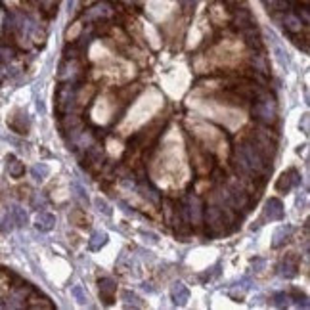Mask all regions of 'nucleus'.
Masks as SVG:
<instances>
[{
  "instance_id": "1",
  "label": "nucleus",
  "mask_w": 310,
  "mask_h": 310,
  "mask_svg": "<svg viewBox=\"0 0 310 310\" xmlns=\"http://www.w3.org/2000/svg\"><path fill=\"white\" fill-rule=\"evenodd\" d=\"M234 165H236L238 172L243 174V176L264 174L268 171V167H270L268 157L262 154L253 142H245V144H241V146L236 148Z\"/></svg>"
},
{
  "instance_id": "2",
  "label": "nucleus",
  "mask_w": 310,
  "mask_h": 310,
  "mask_svg": "<svg viewBox=\"0 0 310 310\" xmlns=\"http://www.w3.org/2000/svg\"><path fill=\"white\" fill-rule=\"evenodd\" d=\"M253 115L258 123L262 124H272L276 121V115H278V105H276V100L274 96L270 94H262L255 100V105H253Z\"/></svg>"
},
{
  "instance_id": "3",
  "label": "nucleus",
  "mask_w": 310,
  "mask_h": 310,
  "mask_svg": "<svg viewBox=\"0 0 310 310\" xmlns=\"http://www.w3.org/2000/svg\"><path fill=\"white\" fill-rule=\"evenodd\" d=\"M301 184V174H299V171L297 169H287L285 172H281V176L278 178V182H276V189L281 191V193H287V191H291L293 188H297Z\"/></svg>"
},
{
  "instance_id": "4",
  "label": "nucleus",
  "mask_w": 310,
  "mask_h": 310,
  "mask_svg": "<svg viewBox=\"0 0 310 310\" xmlns=\"http://www.w3.org/2000/svg\"><path fill=\"white\" fill-rule=\"evenodd\" d=\"M81 86H75V85H63L60 86V90H58V109L65 113V111H69L71 109V105H73V102H75V94L79 90Z\"/></svg>"
},
{
  "instance_id": "5",
  "label": "nucleus",
  "mask_w": 310,
  "mask_h": 310,
  "mask_svg": "<svg viewBox=\"0 0 310 310\" xmlns=\"http://www.w3.org/2000/svg\"><path fill=\"white\" fill-rule=\"evenodd\" d=\"M205 220L209 224V228L213 232H220L224 230V224L228 222L226 215H224V207H217V205H211L207 211H205Z\"/></svg>"
},
{
  "instance_id": "6",
  "label": "nucleus",
  "mask_w": 310,
  "mask_h": 310,
  "mask_svg": "<svg viewBox=\"0 0 310 310\" xmlns=\"http://www.w3.org/2000/svg\"><path fill=\"white\" fill-rule=\"evenodd\" d=\"M186 207H188V218L191 220V224H193V226L201 224V220H203V203H201V199L191 193V195L188 197Z\"/></svg>"
},
{
  "instance_id": "7",
  "label": "nucleus",
  "mask_w": 310,
  "mask_h": 310,
  "mask_svg": "<svg viewBox=\"0 0 310 310\" xmlns=\"http://www.w3.org/2000/svg\"><path fill=\"white\" fill-rule=\"evenodd\" d=\"M111 12L113 10H111V6L107 2H98V4H94L92 8L86 10L85 17H88V21H103V19H107L111 16Z\"/></svg>"
},
{
  "instance_id": "8",
  "label": "nucleus",
  "mask_w": 310,
  "mask_h": 310,
  "mask_svg": "<svg viewBox=\"0 0 310 310\" xmlns=\"http://www.w3.org/2000/svg\"><path fill=\"white\" fill-rule=\"evenodd\" d=\"M8 124H10L17 134H27V132H29V117H27V113L21 111V109H17V111L12 113V117L8 119Z\"/></svg>"
},
{
  "instance_id": "9",
  "label": "nucleus",
  "mask_w": 310,
  "mask_h": 310,
  "mask_svg": "<svg viewBox=\"0 0 310 310\" xmlns=\"http://www.w3.org/2000/svg\"><path fill=\"white\" fill-rule=\"evenodd\" d=\"M281 23H283V29L291 34H299L303 31L305 23L301 21V17L295 14V12H287V14H281Z\"/></svg>"
},
{
  "instance_id": "10",
  "label": "nucleus",
  "mask_w": 310,
  "mask_h": 310,
  "mask_svg": "<svg viewBox=\"0 0 310 310\" xmlns=\"http://www.w3.org/2000/svg\"><path fill=\"white\" fill-rule=\"evenodd\" d=\"M264 218L266 220H281L283 218V205L278 197H270L264 205Z\"/></svg>"
},
{
  "instance_id": "11",
  "label": "nucleus",
  "mask_w": 310,
  "mask_h": 310,
  "mask_svg": "<svg viewBox=\"0 0 310 310\" xmlns=\"http://www.w3.org/2000/svg\"><path fill=\"white\" fill-rule=\"evenodd\" d=\"M115 291H117V281L113 278H103L100 281V295H102V299H103L105 305L113 303Z\"/></svg>"
},
{
  "instance_id": "12",
  "label": "nucleus",
  "mask_w": 310,
  "mask_h": 310,
  "mask_svg": "<svg viewBox=\"0 0 310 310\" xmlns=\"http://www.w3.org/2000/svg\"><path fill=\"white\" fill-rule=\"evenodd\" d=\"M171 299H172V303L176 305V307H184L188 303V299H189V291H188V287L184 283H174L172 285V289H171Z\"/></svg>"
},
{
  "instance_id": "13",
  "label": "nucleus",
  "mask_w": 310,
  "mask_h": 310,
  "mask_svg": "<svg viewBox=\"0 0 310 310\" xmlns=\"http://www.w3.org/2000/svg\"><path fill=\"white\" fill-rule=\"evenodd\" d=\"M234 25H236L240 31H243V29L251 27V25H255L253 16H251V12H249L247 8H240V10L234 12Z\"/></svg>"
},
{
  "instance_id": "14",
  "label": "nucleus",
  "mask_w": 310,
  "mask_h": 310,
  "mask_svg": "<svg viewBox=\"0 0 310 310\" xmlns=\"http://www.w3.org/2000/svg\"><path fill=\"white\" fill-rule=\"evenodd\" d=\"M297 270H299L297 258H295V257H287V258H283V262H281V266H279V276L291 279L297 276Z\"/></svg>"
},
{
  "instance_id": "15",
  "label": "nucleus",
  "mask_w": 310,
  "mask_h": 310,
  "mask_svg": "<svg viewBox=\"0 0 310 310\" xmlns=\"http://www.w3.org/2000/svg\"><path fill=\"white\" fill-rule=\"evenodd\" d=\"M243 38H245V42H247L251 48H255V50H260V46H262V38H260V33L257 29V25H251L247 29H243Z\"/></svg>"
},
{
  "instance_id": "16",
  "label": "nucleus",
  "mask_w": 310,
  "mask_h": 310,
  "mask_svg": "<svg viewBox=\"0 0 310 310\" xmlns=\"http://www.w3.org/2000/svg\"><path fill=\"white\" fill-rule=\"evenodd\" d=\"M291 234H293V228L287 224V226H279L278 230L274 232V241H272V247H281L283 243H287L289 241V238H291Z\"/></svg>"
},
{
  "instance_id": "17",
  "label": "nucleus",
  "mask_w": 310,
  "mask_h": 310,
  "mask_svg": "<svg viewBox=\"0 0 310 310\" xmlns=\"http://www.w3.org/2000/svg\"><path fill=\"white\" fill-rule=\"evenodd\" d=\"M54 224H56V217H54L52 213L42 211V213L36 217V228H38L40 232H50V230L54 228Z\"/></svg>"
},
{
  "instance_id": "18",
  "label": "nucleus",
  "mask_w": 310,
  "mask_h": 310,
  "mask_svg": "<svg viewBox=\"0 0 310 310\" xmlns=\"http://www.w3.org/2000/svg\"><path fill=\"white\" fill-rule=\"evenodd\" d=\"M107 240H109V236H107L105 232H94L92 238L88 240V247L92 249V251H100V249L107 243Z\"/></svg>"
},
{
  "instance_id": "19",
  "label": "nucleus",
  "mask_w": 310,
  "mask_h": 310,
  "mask_svg": "<svg viewBox=\"0 0 310 310\" xmlns=\"http://www.w3.org/2000/svg\"><path fill=\"white\" fill-rule=\"evenodd\" d=\"M8 171H10V174L14 176V178H21L23 176V172H25V167H23V163H19L16 157H8Z\"/></svg>"
},
{
  "instance_id": "20",
  "label": "nucleus",
  "mask_w": 310,
  "mask_h": 310,
  "mask_svg": "<svg viewBox=\"0 0 310 310\" xmlns=\"http://www.w3.org/2000/svg\"><path fill=\"white\" fill-rule=\"evenodd\" d=\"M48 172H50V169H48L46 163H36L31 169V174L34 180H44V178L48 176Z\"/></svg>"
},
{
  "instance_id": "21",
  "label": "nucleus",
  "mask_w": 310,
  "mask_h": 310,
  "mask_svg": "<svg viewBox=\"0 0 310 310\" xmlns=\"http://www.w3.org/2000/svg\"><path fill=\"white\" fill-rule=\"evenodd\" d=\"M10 215L14 218V224H17V226H25L27 224V213L21 207H12Z\"/></svg>"
},
{
  "instance_id": "22",
  "label": "nucleus",
  "mask_w": 310,
  "mask_h": 310,
  "mask_svg": "<svg viewBox=\"0 0 310 310\" xmlns=\"http://www.w3.org/2000/svg\"><path fill=\"white\" fill-rule=\"evenodd\" d=\"M71 295L81 303V305H85L88 299H86V293H85V289H83V285H75L73 289H71Z\"/></svg>"
},
{
  "instance_id": "23",
  "label": "nucleus",
  "mask_w": 310,
  "mask_h": 310,
  "mask_svg": "<svg viewBox=\"0 0 310 310\" xmlns=\"http://www.w3.org/2000/svg\"><path fill=\"white\" fill-rule=\"evenodd\" d=\"M293 12L301 17V21L305 23V25H309V21H310V14H309V8L307 6H295L293 8Z\"/></svg>"
},
{
  "instance_id": "24",
  "label": "nucleus",
  "mask_w": 310,
  "mask_h": 310,
  "mask_svg": "<svg viewBox=\"0 0 310 310\" xmlns=\"http://www.w3.org/2000/svg\"><path fill=\"white\" fill-rule=\"evenodd\" d=\"M289 301H291V297H289L287 293H276V295H274V307H278V309L287 307Z\"/></svg>"
},
{
  "instance_id": "25",
  "label": "nucleus",
  "mask_w": 310,
  "mask_h": 310,
  "mask_svg": "<svg viewBox=\"0 0 310 310\" xmlns=\"http://www.w3.org/2000/svg\"><path fill=\"white\" fill-rule=\"evenodd\" d=\"M253 65H255V71H260L262 75L268 73V67H266V62L262 60V56H255L253 58Z\"/></svg>"
},
{
  "instance_id": "26",
  "label": "nucleus",
  "mask_w": 310,
  "mask_h": 310,
  "mask_svg": "<svg viewBox=\"0 0 310 310\" xmlns=\"http://www.w3.org/2000/svg\"><path fill=\"white\" fill-rule=\"evenodd\" d=\"M94 203H96V207H98V211H100V213H103V215L111 217V207H109V205H107V203H105L102 197H98Z\"/></svg>"
},
{
  "instance_id": "27",
  "label": "nucleus",
  "mask_w": 310,
  "mask_h": 310,
  "mask_svg": "<svg viewBox=\"0 0 310 310\" xmlns=\"http://www.w3.org/2000/svg\"><path fill=\"white\" fill-rule=\"evenodd\" d=\"M12 224H14V218H12V215H10V213H8V215H6V217L2 218V220H0V230H2V232H6V234H8V232H10V230H12V228H14V226H12Z\"/></svg>"
},
{
  "instance_id": "28",
  "label": "nucleus",
  "mask_w": 310,
  "mask_h": 310,
  "mask_svg": "<svg viewBox=\"0 0 310 310\" xmlns=\"http://www.w3.org/2000/svg\"><path fill=\"white\" fill-rule=\"evenodd\" d=\"M123 297H124V299H126V301H128V303H132V307H138V309H140V307H144V305L140 303V299H138L136 295H132L130 291H124V293H123Z\"/></svg>"
},
{
  "instance_id": "29",
  "label": "nucleus",
  "mask_w": 310,
  "mask_h": 310,
  "mask_svg": "<svg viewBox=\"0 0 310 310\" xmlns=\"http://www.w3.org/2000/svg\"><path fill=\"white\" fill-rule=\"evenodd\" d=\"M73 188H75V191H77V199H81L83 203H88V197H86V193H85V189L79 186L77 182L73 184Z\"/></svg>"
},
{
  "instance_id": "30",
  "label": "nucleus",
  "mask_w": 310,
  "mask_h": 310,
  "mask_svg": "<svg viewBox=\"0 0 310 310\" xmlns=\"http://www.w3.org/2000/svg\"><path fill=\"white\" fill-rule=\"evenodd\" d=\"M295 301H297V305L299 307H303V309H309V303H307V295H299V293H295Z\"/></svg>"
},
{
  "instance_id": "31",
  "label": "nucleus",
  "mask_w": 310,
  "mask_h": 310,
  "mask_svg": "<svg viewBox=\"0 0 310 310\" xmlns=\"http://www.w3.org/2000/svg\"><path fill=\"white\" fill-rule=\"evenodd\" d=\"M0 58H2V60H12V58H14V50L0 46Z\"/></svg>"
},
{
  "instance_id": "32",
  "label": "nucleus",
  "mask_w": 310,
  "mask_h": 310,
  "mask_svg": "<svg viewBox=\"0 0 310 310\" xmlns=\"http://www.w3.org/2000/svg\"><path fill=\"white\" fill-rule=\"evenodd\" d=\"M81 215H83L81 211H75L73 215H69V218H71V220H77V222H79V226H88V224H86V220H83V218H81Z\"/></svg>"
},
{
  "instance_id": "33",
  "label": "nucleus",
  "mask_w": 310,
  "mask_h": 310,
  "mask_svg": "<svg viewBox=\"0 0 310 310\" xmlns=\"http://www.w3.org/2000/svg\"><path fill=\"white\" fill-rule=\"evenodd\" d=\"M303 130H305V134L309 132V115L303 117Z\"/></svg>"
}]
</instances>
